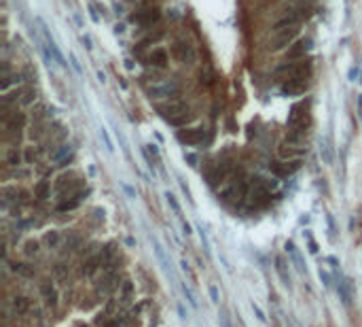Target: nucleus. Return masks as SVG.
I'll return each instance as SVG.
<instances>
[{
    "instance_id": "f257e3e1",
    "label": "nucleus",
    "mask_w": 362,
    "mask_h": 327,
    "mask_svg": "<svg viewBox=\"0 0 362 327\" xmlns=\"http://www.w3.org/2000/svg\"><path fill=\"white\" fill-rule=\"evenodd\" d=\"M311 70L313 64L309 58H303V60H286L282 66L276 68V77L284 83L288 79H309L311 77Z\"/></svg>"
},
{
    "instance_id": "f03ea898",
    "label": "nucleus",
    "mask_w": 362,
    "mask_h": 327,
    "mask_svg": "<svg viewBox=\"0 0 362 327\" xmlns=\"http://www.w3.org/2000/svg\"><path fill=\"white\" fill-rule=\"evenodd\" d=\"M309 15H311V7L305 5V3H301V5L293 7L291 11H286L284 15L271 26V30L278 32V30H284V28H295V26H299L301 21H305Z\"/></svg>"
},
{
    "instance_id": "7ed1b4c3",
    "label": "nucleus",
    "mask_w": 362,
    "mask_h": 327,
    "mask_svg": "<svg viewBox=\"0 0 362 327\" xmlns=\"http://www.w3.org/2000/svg\"><path fill=\"white\" fill-rule=\"evenodd\" d=\"M149 98L153 100H159V98H167V100H174L176 96H180V88H178V83L176 81H172V79H161V81H157L153 83L151 88L147 90Z\"/></svg>"
},
{
    "instance_id": "20e7f679",
    "label": "nucleus",
    "mask_w": 362,
    "mask_h": 327,
    "mask_svg": "<svg viewBox=\"0 0 362 327\" xmlns=\"http://www.w3.org/2000/svg\"><path fill=\"white\" fill-rule=\"evenodd\" d=\"M159 19H161V9L159 7H144V9H138L132 17H129V21H132L134 26L138 28H151L153 24H157Z\"/></svg>"
},
{
    "instance_id": "39448f33",
    "label": "nucleus",
    "mask_w": 362,
    "mask_h": 327,
    "mask_svg": "<svg viewBox=\"0 0 362 327\" xmlns=\"http://www.w3.org/2000/svg\"><path fill=\"white\" fill-rule=\"evenodd\" d=\"M299 34V26L295 28H284V30H278V32H273V38L269 42V49L271 51H280V49H286V47H291L295 38Z\"/></svg>"
},
{
    "instance_id": "423d86ee",
    "label": "nucleus",
    "mask_w": 362,
    "mask_h": 327,
    "mask_svg": "<svg viewBox=\"0 0 362 327\" xmlns=\"http://www.w3.org/2000/svg\"><path fill=\"white\" fill-rule=\"evenodd\" d=\"M172 53L176 55V58H178L182 64H193L195 58H197L195 47L191 45V40H186V38H176V40H174Z\"/></svg>"
},
{
    "instance_id": "0eeeda50",
    "label": "nucleus",
    "mask_w": 362,
    "mask_h": 327,
    "mask_svg": "<svg viewBox=\"0 0 362 327\" xmlns=\"http://www.w3.org/2000/svg\"><path fill=\"white\" fill-rule=\"evenodd\" d=\"M155 108L165 121H170V119L178 117V115H182V113L189 111V104L182 102V100H172V102H159V104H155Z\"/></svg>"
},
{
    "instance_id": "6e6552de",
    "label": "nucleus",
    "mask_w": 362,
    "mask_h": 327,
    "mask_svg": "<svg viewBox=\"0 0 362 327\" xmlns=\"http://www.w3.org/2000/svg\"><path fill=\"white\" fill-rule=\"evenodd\" d=\"M178 140L182 145H201L206 140V127L204 125H197V127H186V130L178 132Z\"/></svg>"
},
{
    "instance_id": "1a4fd4ad",
    "label": "nucleus",
    "mask_w": 362,
    "mask_h": 327,
    "mask_svg": "<svg viewBox=\"0 0 362 327\" xmlns=\"http://www.w3.org/2000/svg\"><path fill=\"white\" fill-rule=\"evenodd\" d=\"M311 38L309 36H305V38H299V40H295L291 47H288V51H286V60H303L305 55L311 51Z\"/></svg>"
},
{
    "instance_id": "9d476101",
    "label": "nucleus",
    "mask_w": 362,
    "mask_h": 327,
    "mask_svg": "<svg viewBox=\"0 0 362 327\" xmlns=\"http://www.w3.org/2000/svg\"><path fill=\"white\" fill-rule=\"evenodd\" d=\"M307 111H309V98L297 102V104L291 108V115H288V125H291V127H295V125H305Z\"/></svg>"
},
{
    "instance_id": "9b49d317",
    "label": "nucleus",
    "mask_w": 362,
    "mask_h": 327,
    "mask_svg": "<svg viewBox=\"0 0 362 327\" xmlns=\"http://www.w3.org/2000/svg\"><path fill=\"white\" fill-rule=\"evenodd\" d=\"M280 90L284 96H301L309 90V79H288L282 83Z\"/></svg>"
},
{
    "instance_id": "f8f14e48",
    "label": "nucleus",
    "mask_w": 362,
    "mask_h": 327,
    "mask_svg": "<svg viewBox=\"0 0 362 327\" xmlns=\"http://www.w3.org/2000/svg\"><path fill=\"white\" fill-rule=\"evenodd\" d=\"M40 28H42V34H45V38H47V49H49V55L53 58V62L57 64V66H62V68H66V60H64V55H62V51H60V47H57V42L53 40V36L49 34V30L45 28V24L40 21Z\"/></svg>"
},
{
    "instance_id": "ddd939ff",
    "label": "nucleus",
    "mask_w": 362,
    "mask_h": 327,
    "mask_svg": "<svg viewBox=\"0 0 362 327\" xmlns=\"http://www.w3.org/2000/svg\"><path fill=\"white\" fill-rule=\"evenodd\" d=\"M299 168H301V160H282V162H276L271 166L273 175H278V177H291Z\"/></svg>"
},
{
    "instance_id": "4468645a",
    "label": "nucleus",
    "mask_w": 362,
    "mask_h": 327,
    "mask_svg": "<svg viewBox=\"0 0 362 327\" xmlns=\"http://www.w3.org/2000/svg\"><path fill=\"white\" fill-rule=\"evenodd\" d=\"M147 62V66H153V68H165L167 66V62H170V55H167V51L165 49H161V47H155L147 58H144Z\"/></svg>"
},
{
    "instance_id": "2eb2a0df",
    "label": "nucleus",
    "mask_w": 362,
    "mask_h": 327,
    "mask_svg": "<svg viewBox=\"0 0 362 327\" xmlns=\"http://www.w3.org/2000/svg\"><path fill=\"white\" fill-rule=\"evenodd\" d=\"M165 36V30H163V28H155V32L151 30L147 36H144V38H140V42H138V47H136V51L140 53L142 49H147V47H153V45H157V42L159 40H161Z\"/></svg>"
},
{
    "instance_id": "dca6fc26",
    "label": "nucleus",
    "mask_w": 362,
    "mask_h": 327,
    "mask_svg": "<svg viewBox=\"0 0 362 327\" xmlns=\"http://www.w3.org/2000/svg\"><path fill=\"white\" fill-rule=\"evenodd\" d=\"M307 153L305 147H295V145H282L280 147V158L282 160H301Z\"/></svg>"
},
{
    "instance_id": "f3484780",
    "label": "nucleus",
    "mask_w": 362,
    "mask_h": 327,
    "mask_svg": "<svg viewBox=\"0 0 362 327\" xmlns=\"http://www.w3.org/2000/svg\"><path fill=\"white\" fill-rule=\"evenodd\" d=\"M284 251L288 253V257L293 259V264L297 266V270H299V272H305V261H303L301 253H299V249L295 247V243H293V240H288V243L284 245Z\"/></svg>"
},
{
    "instance_id": "a211bd4d",
    "label": "nucleus",
    "mask_w": 362,
    "mask_h": 327,
    "mask_svg": "<svg viewBox=\"0 0 362 327\" xmlns=\"http://www.w3.org/2000/svg\"><path fill=\"white\" fill-rule=\"evenodd\" d=\"M51 160L55 164H60V166H66L70 160H72V147L70 145H62L60 149H57L53 155H51Z\"/></svg>"
},
{
    "instance_id": "6ab92c4d",
    "label": "nucleus",
    "mask_w": 362,
    "mask_h": 327,
    "mask_svg": "<svg viewBox=\"0 0 362 327\" xmlns=\"http://www.w3.org/2000/svg\"><path fill=\"white\" fill-rule=\"evenodd\" d=\"M153 249H155V255H157V259L161 261V266H163V270H165V272H172V264H170L167 255H165V251H163L161 243H159L157 238H153Z\"/></svg>"
},
{
    "instance_id": "aec40b11",
    "label": "nucleus",
    "mask_w": 362,
    "mask_h": 327,
    "mask_svg": "<svg viewBox=\"0 0 362 327\" xmlns=\"http://www.w3.org/2000/svg\"><path fill=\"white\" fill-rule=\"evenodd\" d=\"M34 195L38 198V200H47V198L51 195V185L49 181H40L34 185Z\"/></svg>"
},
{
    "instance_id": "412c9836",
    "label": "nucleus",
    "mask_w": 362,
    "mask_h": 327,
    "mask_svg": "<svg viewBox=\"0 0 362 327\" xmlns=\"http://www.w3.org/2000/svg\"><path fill=\"white\" fill-rule=\"evenodd\" d=\"M193 119H195V115H193L191 111H186V113H182V115H178V117L170 119L167 123H170V125H174V127H184V125H189Z\"/></svg>"
},
{
    "instance_id": "4be33fe9",
    "label": "nucleus",
    "mask_w": 362,
    "mask_h": 327,
    "mask_svg": "<svg viewBox=\"0 0 362 327\" xmlns=\"http://www.w3.org/2000/svg\"><path fill=\"white\" fill-rule=\"evenodd\" d=\"M276 270H278V274H280V278H282L284 285H286V287H291V274L286 272V264H284L282 257L276 259Z\"/></svg>"
},
{
    "instance_id": "5701e85b",
    "label": "nucleus",
    "mask_w": 362,
    "mask_h": 327,
    "mask_svg": "<svg viewBox=\"0 0 362 327\" xmlns=\"http://www.w3.org/2000/svg\"><path fill=\"white\" fill-rule=\"evenodd\" d=\"M165 200H167V204H170V208L174 210V215H182V208H180V204H178V200H176V195H174V193H165Z\"/></svg>"
},
{
    "instance_id": "b1692460",
    "label": "nucleus",
    "mask_w": 362,
    "mask_h": 327,
    "mask_svg": "<svg viewBox=\"0 0 362 327\" xmlns=\"http://www.w3.org/2000/svg\"><path fill=\"white\" fill-rule=\"evenodd\" d=\"M100 138L104 140V147H106V151H108V153H112V151H114V145H112V138H110V134H108L106 127H100Z\"/></svg>"
},
{
    "instance_id": "393cba45",
    "label": "nucleus",
    "mask_w": 362,
    "mask_h": 327,
    "mask_svg": "<svg viewBox=\"0 0 362 327\" xmlns=\"http://www.w3.org/2000/svg\"><path fill=\"white\" fill-rule=\"evenodd\" d=\"M7 164H9V166H19V164H21V155H19L17 149H9V153H7Z\"/></svg>"
},
{
    "instance_id": "a878e982",
    "label": "nucleus",
    "mask_w": 362,
    "mask_h": 327,
    "mask_svg": "<svg viewBox=\"0 0 362 327\" xmlns=\"http://www.w3.org/2000/svg\"><path fill=\"white\" fill-rule=\"evenodd\" d=\"M182 293H184V297H186V300H189V304L193 306V308H197L199 304H197V300H195V295H193V291L189 289V287H186V285H182Z\"/></svg>"
},
{
    "instance_id": "bb28decb",
    "label": "nucleus",
    "mask_w": 362,
    "mask_h": 327,
    "mask_svg": "<svg viewBox=\"0 0 362 327\" xmlns=\"http://www.w3.org/2000/svg\"><path fill=\"white\" fill-rule=\"evenodd\" d=\"M320 155L324 158V162L326 164H332V155H330V147L326 145V143H322V147H320Z\"/></svg>"
},
{
    "instance_id": "cd10ccee",
    "label": "nucleus",
    "mask_w": 362,
    "mask_h": 327,
    "mask_svg": "<svg viewBox=\"0 0 362 327\" xmlns=\"http://www.w3.org/2000/svg\"><path fill=\"white\" fill-rule=\"evenodd\" d=\"M318 276H320V280L324 282V287H330V285H332V278H330V274L326 272V270L320 268V270H318Z\"/></svg>"
},
{
    "instance_id": "c85d7f7f",
    "label": "nucleus",
    "mask_w": 362,
    "mask_h": 327,
    "mask_svg": "<svg viewBox=\"0 0 362 327\" xmlns=\"http://www.w3.org/2000/svg\"><path fill=\"white\" fill-rule=\"evenodd\" d=\"M81 42H83V47H85L87 51L93 49V38H91L89 34H83V36H81Z\"/></svg>"
},
{
    "instance_id": "c756f323",
    "label": "nucleus",
    "mask_w": 362,
    "mask_h": 327,
    "mask_svg": "<svg viewBox=\"0 0 362 327\" xmlns=\"http://www.w3.org/2000/svg\"><path fill=\"white\" fill-rule=\"evenodd\" d=\"M57 240H60V234H57V232H51V234L45 236V243H47L49 247H55V245H57Z\"/></svg>"
},
{
    "instance_id": "7c9ffc66",
    "label": "nucleus",
    "mask_w": 362,
    "mask_h": 327,
    "mask_svg": "<svg viewBox=\"0 0 362 327\" xmlns=\"http://www.w3.org/2000/svg\"><path fill=\"white\" fill-rule=\"evenodd\" d=\"M360 75H362V73H360V68H358V66H352L350 70H347V79H350V81H358Z\"/></svg>"
},
{
    "instance_id": "2f4dec72",
    "label": "nucleus",
    "mask_w": 362,
    "mask_h": 327,
    "mask_svg": "<svg viewBox=\"0 0 362 327\" xmlns=\"http://www.w3.org/2000/svg\"><path fill=\"white\" fill-rule=\"evenodd\" d=\"M197 232H199V238H201V245H204V249H210V243H208V236L204 232V227L197 225Z\"/></svg>"
},
{
    "instance_id": "473e14b6",
    "label": "nucleus",
    "mask_w": 362,
    "mask_h": 327,
    "mask_svg": "<svg viewBox=\"0 0 362 327\" xmlns=\"http://www.w3.org/2000/svg\"><path fill=\"white\" fill-rule=\"evenodd\" d=\"M208 291H210V297H212V302H214V304H219V302H221V295H219V289H216L214 285H210V287H208Z\"/></svg>"
},
{
    "instance_id": "72a5a7b5",
    "label": "nucleus",
    "mask_w": 362,
    "mask_h": 327,
    "mask_svg": "<svg viewBox=\"0 0 362 327\" xmlns=\"http://www.w3.org/2000/svg\"><path fill=\"white\" fill-rule=\"evenodd\" d=\"M70 64H72V68H75V73H77V75L83 73V70H81V64H79V60H77V55H75V53H70Z\"/></svg>"
},
{
    "instance_id": "f704fd0d",
    "label": "nucleus",
    "mask_w": 362,
    "mask_h": 327,
    "mask_svg": "<svg viewBox=\"0 0 362 327\" xmlns=\"http://www.w3.org/2000/svg\"><path fill=\"white\" fill-rule=\"evenodd\" d=\"M252 310H254V315H256V319H258V321H265V319H267V317H265V312L260 310V306H258V304H252Z\"/></svg>"
},
{
    "instance_id": "c9c22d12",
    "label": "nucleus",
    "mask_w": 362,
    "mask_h": 327,
    "mask_svg": "<svg viewBox=\"0 0 362 327\" xmlns=\"http://www.w3.org/2000/svg\"><path fill=\"white\" fill-rule=\"evenodd\" d=\"M95 264H98L95 259H89V261H87V268H83V272H85V274H91L93 270H95Z\"/></svg>"
},
{
    "instance_id": "e433bc0d",
    "label": "nucleus",
    "mask_w": 362,
    "mask_h": 327,
    "mask_svg": "<svg viewBox=\"0 0 362 327\" xmlns=\"http://www.w3.org/2000/svg\"><path fill=\"white\" fill-rule=\"evenodd\" d=\"M26 302H23V297H19V302H15V310H19V312H23L26 310Z\"/></svg>"
},
{
    "instance_id": "4c0bfd02",
    "label": "nucleus",
    "mask_w": 362,
    "mask_h": 327,
    "mask_svg": "<svg viewBox=\"0 0 362 327\" xmlns=\"http://www.w3.org/2000/svg\"><path fill=\"white\" fill-rule=\"evenodd\" d=\"M89 15H91V19H93V21H95V24H98V21H100V15H98V11H95V9H93V7H89Z\"/></svg>"
},
{
    "instance_id": "58836bf2",
    "label": "nucleus",
    "mask_w": 362,
    "mask_h": 327,
    "mask_svg": "<svg viewBox=\"0 0 362 327\" xmlns=\"http://www.w3.org/2000/svg\"><path fill=\"white\" fill-rule=\"evenodd\" d=\"M182 230H184V234L186 236H189V234H193L191 230H193V227H191V223H186V221H182Z\"/></svg>"
},
{
    "instance_id": "ea45409f",
    "label": "nucleus",
    "mask_w": 362,
    "mask_h": 327,
    "mask_svg": "<svg viewBox=\"0 0 362 327\" xmlns=\"http://www.w3.org/2000/svg\"><path fill=\"white\" fill-rule=\"evenodd\" d=\"M358 117L362 121V94H358Z\"/></svg>"
},
{
    "instance_id": "a19ab883",
    "label": "nucleus",
    "mask_w": 362,
    "mask_h": 327,
    "mask_svg": "<svg viewBox=\"0 0 362 327\" xmlns=\"http://www.w3.org/2000/svg\"><path fill=\"white\" fill-rule=\"evenodd\" d=\"M125 32V26L123 24H117V26H114V34H123Z\"/></svg>"
},
{
    "instance_id": "79ce46f5",
    "label": "nucleus",
    "mask_w": 362,
    "mask_h": 327,
    "mask_svg": "<svg viewBox=\"0 0 362 327\" xmlns=\"http://www.w3.org/2000/svg\"><path fill=\"white\" fill-rule=\"evenodd\" d=\"M186 160H189V164H191V166H197V158H195L193 153H189V155H186Z\"/></svg>"
},
{
    "instance_id": "37998d69",
    "label": "nucleus",
    "mask_w": 362,
    "mask_h": 327,
    "mask_svg": "<svg viewBox=\"0 0 362 327\" xmlns=\"http://www.w3.org/2000/svg\"><path fill=\"white\" fill-rule=\"evenodd\" d=\"M309 251H311V253H318V245H316V240H311V238H309Z\"/></svg>"
},
{
    "instance_id": "c03bdc74",
    "label": "nucleus",
    "mask_w": 362,
    "mask_h": 327,
    "mask_svg": "<svg viewBox=\"0 0 362 327\" xmlns=\"http://www.w3.org/2000/svg\"><path fill=\"white\" fill-rule=\"evenodd\" d=\"M326 261H328V264H332V268H339V261H337V257H328Z\"/></svg>"
},
{
    "instance_id": "a18cd8bd",
    "label": "nucleus",
    "mask_w": 362,
    "mask_h": 327,
    "mask_svg": "<svg viewBox=\"0 0 362 327\" xmlns=\"http://www.w3.org/2000/svg\"><path fill=\"white\" fill-rule=\"evenodd\" d=\"M178 312H180V319H186V312H184V306L178 304Z\"/></svg>"
},
{
    "instance_id": "49530a36",
    "label": "nucleus",
    "mask_w": 362,
    "mask_h": 327,
    "mask_svg": "<svg viewBox=\"0 0 362 327\" xmlns=\"http://www.w3.org/2000/svg\"><path fill=\"white\" fill-rule=\"evenodd\" d=\"M149 151H151L153 155H159V149H157V145H149Z\"/></svg>"
},
{
    "instance_id": "de8ad7c7",
    "label": "nucleus",
    "mask_w": 362,
    "mask_h": 327,
    "mask_svg": "<svg viewBox=\"0 0 362 327\" xmlns=\"http://www.w3.org/2000/svg\"><path fill=\"white\" fill-rule=\"evenodd\" d=\"M98 79H100V83H106V75L100 73V70H98Z\"/></svg>"
},
{
    "instance_id": "09e8293b",
    "label": "nucleus",
    "mask_w": 362,
    "mask_h": 327,
    "mask_svg": "<svg viewBox=\"0 0 362 327\" xmlns=\"http://www.w3.org/2000/svg\"><path fill=\"white\" fill-rule=\"evenodd\" d=\"M358 81H360V85H362V75H360V79H358Z\"/></svg>"
},
{
    "instance_id": "8fccbe9b",
    "label": "nucleus",
    "mask_w": 362,
    "mask_h": 327,
    "mask_svg": "<svg viewBox=\"0 0 362 327\" xmlns=\"http://www.w3.org/2000/svg\"><path fill=\"white\" fill-rule=\"evenodd\" d=\"M132 3H134V0H132Z\"/></svg>"
}]
</instances>
